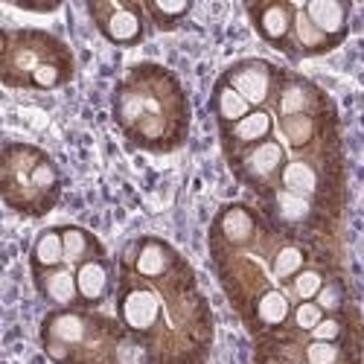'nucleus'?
I'll return each instance as SVG.
<instances>
[{
	"label": "nucleus",
	"instance_id": "f257e3e1",
	"mask_svg": "<svg viewBox=\"0 0 364 364\" xmlns=\"http://www.w3.org/2000/svg\"><path fill=\"white\" fill-rule=\"evenodd\" d=\"M230 87L239 97H245L251 105H259L268 100V90H271V68L262 62L239 65L230 73Z\"/></svg>",
	"mask_w": 364,
	"mask_h": 364
},
{
	"label": "nucleus",
	"instance_id": "f03ea898",
	"mask_svg": "<svg viewBox=\"0 0 364 364\" xmlns=\"http://www.w3.org/2000/svg\"><path fill=\"white\" fill-rule=\"evenodd\" d=\"M158 315H161V303L149 289H132L123 297V321H126V326H132L137 332H146V329H151L158 323Z\"/></svg>",
	"mask_w": 364,
	"mask_h": 364
},
{
	"label": "nucleus",
	"instance_id": "7ed1b4c3",
	"mask_svg": "<svg viewBox=\"0 0 364 364\" xmlns=\"http://www.w3.org/2000/svg\"><path fill=\"white\" fill-rule=\"evenodd\" d=\"M309 15V21L321 29L323 36H341L344 23H347V6L338 0H312V4L303 9Z\"/></svg>",
	"mask_w": 364,
	"mask_h": 364
},
{
	"label": "nucleus",
	"instance_id": "20e7f679",
	"mask_svg": "<svg viewBox=\"0 0 364 364\" xmlns=\"http://www.w3.org/2000/svg\"><path fill=\"white\" fill-rule=\"evenodd\" d=\"M41 291L47 294L50 303H55V306H70V303L76 300V294H79V286H76V277L70 274V271L53 268L50 274L41 280Z\"/></svg>",
	"mask_w": 364,
	"mask_h": 364
},
{
	"label": "nucleus",
	"instance_id": "39448f33",
	"mask_svg": "<svg viewBox=\"0 0 364 364\" xmlns=\"http://www.w3.org/2000/svg\"><path fill=\"white\" fill-rule=\"evenodd\" d=\"M105 33L117 44L134 41L140 36V18H137V12H132L126 6H114L111 15H108V21H105Z\"/></svg>",
	"mask_w": 364,
	"mask_h": 364
},
{
	"label": "nucleus",
	"instance_id": "423d86ee",
	"mask_svg": "<svg viewBox=\"0 0 364 364\" xmlns=\"http://www.w3.org/2000/svg\"><path fill=\"white\" fill-rule=\"evenodd\" d=\"M76 286L85 300H100L108 291V268L102 262H85L76 274Z\"/></svg>",
	"mask_w": 364,
	"mask_h": 364
},
{
	"label": "nucleus",
	"instance_id": "0eeeda50",
	"mask_svg": "<svg viewBox=\"0 0 364 364\" xmlns=\"http://www.w3.org/2000/svg\"><path fill=\"white\" fill-rule=\"evenodd\" d=\"M47 332H50V338H53V341H62V344L73 347V344H82V341H85V332H87V326H85V321H82L79 315L65 312V315H55V318H50Z\"/></svg>",
	"mask_w": 364,
	"mask_h": 364
},
{
	"label": "nucleus",
	"instance_id": "6e6552de",
	"mask_svg": "<svg viewBox=\"0 0 364 364\" xmlns=\"http://www.w3.org/2000/svg\"><path fill=\"white\" fill-rule=\"evenodd\" d=\"M283 187L289 190V193H297V196H312L315 190H318V175H315V169L309 166V164H303V161H291V164H286V169H283Z\"/></svg>",
	"mask_w": 364,
	"mask_h": 364
},
{
	"label": "nucleus",
	"instance_id": "1a4fd4ad",
	"mask_svg": "<svg viewBox=\"0 0 364 364\" xmlns=\"http://www.w3.org/2000/svg\"><path fill=\"white\" fill-rule=\"evenodd\" d=\"M280 164H283V149H280L277 143H262V146H257L251 155L245 158L248 172L257 175V178L274 175V172L280 169Z\"/></svg>",
	"mask_w": 364,
	"mask_h": 364
},
{
	"label": "nucleus",
	"instance_id": "9d476101",
	"mask_svg": "<svg viewBox=\"0 0 364 364\" xmlns=\"http://www.w3.org/2000/svg\"><path fill=\"white\" fill-rule=\"evenodd\" d=\"M222 233L233 242V245H245L254 236V219L245 207H230L222 216Z\"/></svg>",
	"mask_w": 364,
	"mask_h": 364
},
{
	"label": "nucleus",
	"instance_id": "9b49d317",
	"mask_svg": "<svg viewBox=\"0 0 364 364\" xmlns=\"http://www.w3.org/2000/svg\"><path fill=\"white\" fill-rule=\"evenodd\" d=\"M259 29H262V36L271 38V41L286 38V33L291 29V9L286 4L265 6L262 9V18H259Z\"/></svg>",
	"mask_w": 364,
	"mask_h": 364
},
{
	"label": "nucleus",
	"instance_id": "f8f14e48",
	"mask_svg": "<svg viewBox=\"0 0 364 364\" xmlns=\"http://www.w3.org/2000/svg\"><path fill=\"white\" fill-rule=\"evenodd\" d=\"M137 271L143 277H161L169 268V251L161 245V242H146L137 254Z\"/></svg>",
	"mask_w": 364,
	"mask_h": 364
},
{
	"label": "nucleus",
	"instance_id": "ddd939ff",
	"mask_svg": "<svg viewBox=\"0 0 364 364\" xmlns=\"http://www.w3.org/2000/svg\"><path fill=\"white\" fill-rule=\"evenodd\" d=\"M36 262L41 268H55L58 262H65V239L62 233H55V230H44L36 242V251H33Z\"/></svg>",
	"mask_w": 364,
	"mask_h": 364
},
{
	"label": "nucleus",
	"instance_id": "4468645a",
	"mask_svg": "<svg viewBox=\"0 0 364 364\" xmlns=\"http://www.w3.org/2000/svg\"><path fill=\"white\" fill-rule=\"evenodd\" d=\"M268 132H271V117L265 111H251L245 119H239L233 126V137L239 143H257V140L268 137Z\"/></svg>",
	"mask_w": 364,
	"mask_h": 364
},
{
	"label": "nucleus",
	"instance_id": "2eb2a0df",
	"mask_svg": "<svg viewBox=\"0 0 364 364\" xmlns=\"http://www.w3.org/2000/svg\"><path fill=\"white\" fill-rule=\"evenodd\" d=\"M216 105H219V117L228 119V123H239V119H245L251 114V102L245 97H239L230 85H225L216 97Z\"/></svg>",
	"mask_w": 364,
	"mask_h": 364
},
{
	"label": "nucleus",
	"instance_id": "dca6fc26",
	"mask_svg": "<svg viewBox=\"0 0 364 364\" xmlns=\"http://www.w3.org/2000/svg\"><path fill=\"white\" fill-rule=\"evenodd\" d=\"M257 315H259V321L268 323V326L283 323V321L289 318V300H286V294H280V291H265V294L259 297V303H257Z\"/></svg>",
	"mask_w": 364,
	"mask_h": 364
},
{
	"label": "nucleus",
	"instance_id": "f3484780",
	"mask_svg": "<svg viewBox=\"0 0 364 364\" xmlns=\"http://www.w3.org/2000/svg\"><path fill=\"white\" fill-rule=\"evenodd\" d=\"M274 204H277V213L286 219V222H303L309 216V198H303L297 193H289V190H280L274 196Z\"/></svg>",
	"mask_w": 364,
	"mask_h": 364
},
{
	"label": "nucleus",
	"instance_id": "a211bd4d",
	"mask_svg": "<svg viewBox=\"0 0 364 364\" xmlns=\"http://www.w3.org/2000/svg\"><path fill=\"white\" fill-rule=\"evenodd\" d=\"M291 26H294L297 41H300V47H303V50H321V47L326 44V36H323L321 29L309 21V15L303 12V9L294 15V23H291Z\"/></svg>",
	"mask_w": 364,
	"mask_h": 364
},
{
	"label": "nucleus",
	"instance_id": "6ab92c4d",
	"mask_svg": "<svg viewBox=\"0 0 364 364\" xmlns=\"http://www.w3.org/2000/svg\"><path fill=\"white\" fill-rule=\"evenodd\" d=\"M277 105H280V114H283V117H297V114H303V111H306V105H309L306 87H303V85H289V87H283Z\"/></svg>",
	"mask_w": 364,
	"mask_h": 364
},
{
	"label": "nucleus",
	"instance_id": "aec40b11",
	"mask_svg": "<svg viewBox=\"0 0 364 364\" xmlns=\"http://www.w3.org/2000/svg\"><path fill=\"white\" fill-rule=\"evenodd\" d=\"M300 268H303V251L294 248V245L280 248V254L274 257V274L280 280H286V277H297Z\"/></svg>",
	"mask_w": 364,
	"mask_h": 364
},
{
	"label": "nucleus",
	"instance_id": "412c9836",
	"mask_svg": "<svg viewBox=\"0 0 364 364\" xmlns=\"http://www.w3.org/2000/svg\"><path fill=\"white\" fill-rule=\"evenodd\" d=\"M283 132H286V140L291 146H303V143H309L312 137V119L309 117H283Z\"/></svg>",
	"mask_w": 364,
	"mask_h": 364
},
{
	"label": "nucleus",
	"instance_id": "4be33fe9",
	"mask_svg": "<svg viewBox=\"0 0 364 364\" xmlns=\"http://www.w3.org/2000/svg\"><path fill=\"white\" fill-rule=\"evenodd\" d=\"M321 289H323V277L318 274V271H300V274L294 277V291H297L300 300L318 297Z\"/></svg>",
	"mask_w": 364,
	"mask_h": 364
},
{
	"label": "nucleus",
	"instance_id": "5701e85b",
	"mask_svg": "<svg viewBox=\"0 0 364 364\" xmlns=\"http://www.w3.org/2000/svg\"><path fill=\"white\" fill-rule=\"evenodd\" d=\"M62 239H65V262H79L87 254V236L82 230L70 228L62 233Z\"/></svg>",
	"mask_w": 364,
	"mask_h": 364
},
{
	"label": "nucleus",
	"instance_id": "b1692460",
	"mask_svg": "<svg viewBox=\"0 0 364 364\" xmlns=\"http://www.w3.org/2000/svg\"><path fill=\"white\" fill-rule=\"evenodd\" d=\"M321 321H323V309L318 306V303L303 300L300 306L294 309V323H297L300 329H315Z\"/></svg>",
	"mask_w": 364,
	"mask_h": 364
},
{
	"label": "nucleus",
	"instance_id": "393cba45",
	"mask_svg": "<svg viewBox=\"0 0 364 364\" xmlns=\"http://www.w3.org/2000/svg\"><path fill=\"white\" fill-rule=\"evenodd\" d=\"M306 358H309V364H336L338 361V350H336L332 341H315V344H309Z\"/></svg>",
	"mask_w": 364,
	"mask_h": 364
},
{
	"label": "nucleus",
	"instance_id": "a878e982",
	"mask_svg": "<svg viewBox=\"0 0 364 364\" xmlns=\"http://www.w3.org/2000/svg\"><path fill=\"white\" fill-rule=\"evenodd\" d=\"M29 181H33V187H38V190H50L55 184V169L50 164H38L33 169V175H29Z\"/></svg>",
	"mask_w": 364,
	"mask_h": 364
},
{
	"label": "nucleus",
	"instance_id": "bb28decb",
	"mask_svg": "<svg viewBox=\"0 0 364 364\" xmlns=\"http://www.w3.org/2000/svg\"><path fill=\"white\" fill-rule=\"evenodd\" d=\"M58 79H62V73H58V68H53V65H38L33 70V82L38 87H53V85H58Z\"/></svg>",
	"mask_w": 364,
	"mask_h": 364
},
{
	"label": "nucleus",
	"instance_id": "cd10ccee",
	"mask_svg": "<svg viewBox=\"0 0 364 364\" xmlns=\"http://www.w3.org/2000/svg\"><path fill=\"white\" fill-rule=\"evenodd\" d=\"M318 306L321 309H338L341 306V289L338 286H323L321 291H318Z\"/></svg>",
	"mask_w": 364,
	"mask_h": 364
},
{
	"label": "nucleus",
	"instance_id": "c85d7f7f",
	"mask_svg": "<svg viewBox=\"0 0 364 364\" xmlns=\"http://www.w3.org/2000/svg\"><path fill=\"white\" fill-rule=\"evenodd\" d=\"M338 332H341V323L332 321V318H326V321H321V323L312 329V336H315V341H336Z\"/></svg>",
	"mask_w": 364,
	"mask_h": 364
},
{
	"label": "nucleus",
	"instance_id": "c756f323",
	"mask_svg": "<svg viewBox=\"0 0 364 364\" xmlns=\"http://www.w3.org/2000/svg\"><path fill=\"white\" fill-rule=\"evenodd\" d=\"M190 6L184 4V0H158L155 4V12L158 15H166V18H175V15H184Z\"/></svg>",
	"mask_w": 364,
	"mask_h": 364
},
{
	"label": "nucleus",
	"instance_id": "7c9ffc66",
	"mask_svg": "<svg viewBox=\"0 0 364 364\" xmlns=\"http://www.w3.org/2000/svg\"><path fill=\"white\" fill-rule=\"evenodd\" d=\"M47 353H50L55 361H65V358H68V344H62V341H50V344H47Z\"/></svg>",
	"mask_w": 364,
	"mask_h": 364
}]
</instances>
